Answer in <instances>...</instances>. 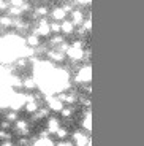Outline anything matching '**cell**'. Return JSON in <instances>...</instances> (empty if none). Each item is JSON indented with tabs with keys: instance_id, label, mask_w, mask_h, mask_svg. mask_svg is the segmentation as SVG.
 <instances>
[{
	"instance_id": "8992f818",
	"label": "cell",
	"mask_w": 144,
	"mask_h": 146,
	"mask_svg": "<svg viewBox=\"0 0 144 146\" xmlns=\"http://www.w3.org/2000/svg\"><path fill=\"white\" fill-rule=\"evenodd\" d=\"M13 24H15V21H13V18H11V16H2V18H0V26L11 27Z\"/></svg>"
},
{
	"instance_id": "9a60e30c",
	"label": "cell",
	"mask_w": 144,
	"mask_h": 146,
	"mask_svg": "<svg viewBox=\"0 0 144 146\" xmlns=\"http://www.w3.org/2000/svg\"><path fill=\"white\" fill-rule=\"evenodd\" d=\"M55 133H57V135L60 137V138H63V137L67 135V130H65V129H60V127H59V130L55 132Z\"/></svg>"
},
{
	"instance_id": "5bb4252c",
	"label": "cell",
	"mask_w": 144,
	"mask_h": 146,
	"mask_svg": "<svg viewBox=\"0 0 144 146\" xmlns=\"http://www.w3.org/2000/svg\"><path fill=\"white\" fill-rule=\"evenodd\" d=\"M5 10H8V3L5 0H0V11H5Z\"/></svg>"
},
{
	"instance_id": "ac0fdd59",
	"label": "cell",
	"mask_w": 144,
	"mask_h": 146,
	"mask_svg": "<svg viewBox=\"0 0 144 146\" xmlns=\"http://www.w3.org/2000/svg\"><path fill=\"white\" fill-rule=\"evenodd\" d=\"M79 19H81V15H79V13H73V21L78 22Z\"/></svg>"
},
{
	"instance_id": "3957f363",
	"label": "cell",
	"mask_w": 144,
	"mask_h": 146,
	"mask_svg": "<svg viewBox=\"0 0 144 146\" xmlns=\"http://www.w3.org/2000/svg\"><path fill=\"white\" fill-rule=\"evenodd\" d=\"M27 44H29L30 48H36L38 46V44H40V36L38 35H35V33H33V35H30L29 38H27Z\"/></svg>"
},
{
	"instance_id": "4fadbf2b",
	"label": "cell",
	"mask_w": 144,
	"mask_h": 146,
	"mask_svg": "<svg viewBox=\"0 0 144 146\" xmlns=\"http://www.w3.org/2000/svg\"><path fill=\"white\" fill-rule=\"evenodd\" d=\"M51 30H52V32H55V33H59L62 30V27L59 26V24H52V26H51Z\"/></svg>"
},
{
	"instance_id": "30bf717a",
	"label": "cell",
	"mask_w": 144,
	"mask_h": 146,
	"mask_svg": "<svg viewBox=\"0 0 144 146\" xmlns=\"http://www.w3.org/2000/svg\"><path fill=\"white\" fill-rule=\"evenodd\" d=\"M48 15V8L46 7H41L35 11V16H46Z\"/></svg>"
},
{
	"instance_id": "7a4b0ae2",
	"label": "cell",
	"mask_w": 144,
	"mask_h": 146,
	"mask_svg": "<svg viewBox=\"0 0 144 146\" xmlns=\"http://www.w3.org/2000/svg\"><path fill=\"white\" fill-rule=\"evenodd\" d=\"M49 106H51V110H54V111H60L63 106H62V102H60V99H49Z\"/></svg>"
},
{
	"instance_id": "d6986e66",
	"label": "cell",
	"mask_w": 144,
	"mask_h": 146,
	"mask_svg": "<svg viewBox=\"0 0 144 146\" xmlns=\"http://www.w3.org/2000/svg\"><path fill=\"white\" fill-rule=\"evenodd\" d=\"M0 146H13L11 143H3V145H0Z\"/></svg>"
},
{
	"instance_id": "52a82bcc",
	"label": "cell",
	"mask_w": 144,
	"mask_h": 146,
	"mask_svg": "<svg viewBox=\"0 0 144 146\" xmlns=\"http://www.w3.org/2000/svg\"><path fill=\"white\" fill-rule=\"evenodd\" d=\"M22 86H24L25 89H35L36 81H35V80H32V78H25V80L22 81Z\"/></svg>"
},
{
	"instance_id": "e0dca14e",
	"label": "cell",
	"mask_w": 144,
	"mask_h": 146,
	"mask_svg": "<svg viewBox=\"0 0 144 146\" xmlns=\"http://www.w3.org/2000/svg\"><path fill=\"white\" fill-rule=\"evenodd\" d=\"M18 65L19 67H25L27 65V60H25V59H18Z\"/></svg>"
},
{
	"instance_id": "ba28073f",
	"label": "cell",
	"mask_w": 144,
	"mask_h": 146,
	"mask_svg": "<svg viewBox=\"0 0 144 146\" xmlns=\"http://www.w3.org/2000/svg\"><path fill=\"white\" fill-rule=\"evenodd\" d=\"M48 56H49V59H52V60H63V54H62L60 51H49Z\"/></svg>"
},
{
	"instance_id": "5b68a950",
	"label": "cell",
	"mask_w": 144,
	"mask_h": 146,
	"mask_svg": "<svg viewBox=\"0 0 144 146\" xmlns=\"http://www.w3.org/2000/svg\"><path fill=\"white\" fill-rule=\"evenodd\" d=\"M52 18H54L55 21H62V19L65 18V10L63 8H55V10L52 11Z\"/></svg>"
},
{
	"instance_id": "7c38bea8",
	"label": "cell",
	"mask_w": 144,
	"mask_h": 146,
	"mask_svg": "<svg viewBox=\"0 0 144 146\" xmlns=\"http://www.w3.org/2000/svg\"><path fill=\"white\" fill-rule=\"evenodd\" d=\"M24 0H10V5L11 7H22Z\"/></svg>"
},
{
	"instance_id": "6da1fadb",
	"label": "cell",
	"mask_w": 144,
	"mask_h": 146,
	"mask_svg": "<svg viewBox=\"0 0 144 146\" xmlns=\"http://www.w3.org/2000/svg\"><path fill=\"white\" fill-rule=\"evenodd\" d=\"M49 30H51V26L48 24V21L46 19H41L40 21V24H38V27L35 29V35H38V36H48L49 35Z\"/></svg>"
},
{
	"instance_id": "2e32d148",
	"label": "cell",
	"mask_w": 144,
	"mask_h": 146,
	"mask_svg": "<svg viewBox=\"0 0 144 146\" xmlns=\"http://www.w3.org/2000/svg\"><path fill=\"white\" fill-rule=\"evenodd\" d=\"M16 117H18V116H16V113H8L7 114V119L8 121H16Z\"/></svg>"
},
{
	"instance_id": "8fae6325",
	"label": "cell",
	"mask_w": 144,
	"mask_h": 146,
	"mask_svg": "<svg viewBox=\"0 0 144 146\" xmlns=\"http://www.w3.org/2000/svg\"><path fill=\"white\" fill-rule=\"evenodd\" d=\"M71 29H73L71 22H63V26H62V30H63L65 33H70V32H71Z\"/></svg>"
},
{
	"instance_id": "277c9868",
	"label": "cell",
	"mask_w": 144,
	"mask_h": 146,
	"mask_svg": "<svg viewBox=\"0 0 144 146\" xmlns=\"http://www.w3.org/2000/svg\"><path fill=\"white\" fill-rule=\"evenodd\" d=\"M48 130L52 132V133H55V132L59 130V122H57V119H55V117H51V119H49V124H48Z\"/></svg>"
},
{
	"instance_id": "9c48e42d",
	"label": "cell",
	"mask_w": 144,
	"mask_h": 146,
	"mask_svg": "<svg viewBox=\"0 0 144 146\" xmlns=\"http://www.w3.org/2000/svg\"><path fill=\"white\" fill-rule=\"evenodd\" d=\"M33 146H54V143L51 141L49 138H46V137H43V138H40V140H38V141H36Z\"/></svg>"
}]
</instances>
